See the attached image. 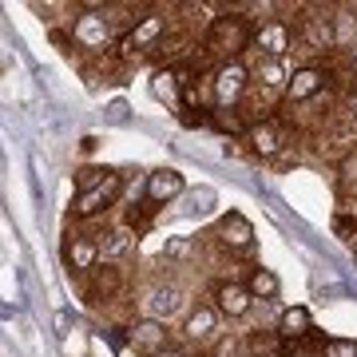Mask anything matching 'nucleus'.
I'll list each match as a JSON object with an SVG mask.
<instances>
[{"mask_svg":"<svg viewBox=\"0 0 357 357\" xmlns=\"http://www.w3.org/2000/svg\"><path fill=\"white\" fill-rule=\"evenodd\" d=\"M250 44H255L250 16H238V8H230V13L211 20V28H206V36H203V56L215 60V68H218V64H230V60H243V52Z\"/></svg>","mask_w":357,"mask_h":357,"instance_id":"f257e3e1","label":"nucleus"},{"mask_svg":"<svg viewBox=\"0 0 357 357\" xmlns=\"http://www.w3.org/2000/svg\"><path fill=\"white\" fill-rule=\"evenodd\" d=\"M119 28L112 24V16H107V4L103 8H79L72 16V44L84 52H112L119 44Z\"/></svg>","mask_w":357,"mask_h":357,"instance_id":"f03ea898","label":"nucleus"},{"mask_svg":"<svg viewBox=\"0 0 357 357\" xmlns=\"http://www.w3.org/2000/svg\"><path fill=\"white\" fill-rule=\"evenodd\" d=\"M206 79H211V107H243L246 91L255 84V76H250V68L243 60L218 64Z\"/></svg>","mask_w":357,"mask_h":357,"instance_id":"7ed1b4c3","label":"nucleus"},{"mask_svg":"<svg viewBox=\"0 0 357 357\" xmlns=\"http://www.w3.org/2000/svg\"><path fill=\"white\" fill-rule=\"evenodd\" d=\"M163 36H167V16L163 13H143L139 20L119 36V60H139V56L159 48Z\"/></svg>","mask_w":357,"mask_h":357,"instance_id":"20e7f679","label":"nucleus"},{"mask_svg":"<svg viewBox=\"0 0 357 357\" xmlns=\"http://www.w3.org/2000/svg\"><path fill=\"white\" fill-rule=\"evenodd\" d=\"M123 187H128V175H119V171H112L107 175V183H100L96 191H84L76 195V203H72V218H79V222H88V218H100L107 215L119 199H123Z\"/></svg>","mask_w":357,"mask_h":357,"instance_id":"39448f33","label":"nucleus"},{"mask_svg":"<svg viewBox=\"0 0 357 357\" xmlns=\"http://www.w3.org/2000/svg\"><path fill=\"white\" fill-rule=\"evenodd\" d=\"M333 84V68L326 64H302L290 72V84L282 91V103H310Z\"/></svg>","mask_w":357,"mask_h":357,"instance_id":"423d86ee","label":"nucleus"},{"mask_svg":"<svg viewBox=\"0 0 357 357\" xmlns=\"http://www.w3.org/2000/svg\"><path fill=\"white\" fill-rule=\"evenodd\" d=\"M211 238H215L222 250H230V255H250V250H255V227H250V218H246L243 211L218 215Z\"/></svg>","mask_w":357,"mask_h":357,"instance_id":"0eeeda50","label":"nucleus"},{"mask_svg":"<svg viewBox=\"0 0 357 357\" xmlns=\"http://www.w3.org/2000/svg\"><path fill=\"white\" fill-rule=\"evenodd\" d=\"M246 151L255 155V159H278L282 151H286V128H282L278 115H270V119H258V123H250L243 135Z\"/></svg>","mask_w":357,"mask_h":357,"instance_id":"6e6552de","label":"nucleus"},{"mask_svg":"<svg viewBox=\"0 0 357 357\" xmlns=\"http://www.w3.org/2000/svg\"><path fill=\"white\" fill-rule=\"evenodd\" d=\"M250 48L262 60H286V52L294 48V24L282 20V16H270L262 24H255V44Z\"/></svg>","mask_w":357,"mask_h":357,"instance_id":"1a4fd4ad","label":"nucleus"},{"mask_svg":"<svg viewBox=\"0 0 357 357\" xmlns=\"http://www.w3.org/2000/svg\"><path fill=\"white\" fill-rule=\"evenodd\" d=\"M294 40L302 44L306 52H314V56H330V52H337V44H333V16L330 13H310L302 16L298 24H294Z\"/></svg>","mask_w":357,"mask_h":357,"instance_id":"9d476101","label":"nucleus"},{"mask_svg":"<svg viewBox=\"0 0 357 357\" xmlns=\"http://www.w3.org/2000/svg\"><path fill=\"white\" fill-rule=\"evenodd\" d=\"M218 321H222V314H218L211 302H199V306L187 310V318H183V342L187 345H199V349H215L218 342Z\"/></svg>","mask_w":357,"mask_h":357,"instance_id":"9b49d317","label":"nucleus"},{"mask_svg":"<svg viewBox=\"0 0 357 357\" xmlns=\"http://www.w3.org/2000/svg\"><path fill=\"white\" fill-rule=\"evenodd\" d=\"M183 191H187V178L178 175L175 167H155V171L143 175V203H151L155 211H163L167 203H175Z\"/></svg>","mask_w":357,"mask_h":357,"instance_id":"f8f14e48","label":"nucleus"},{"mask_svg":"<svg viewBox=\"0 0 357 357\" xmlns=\"http://www.w3.org/2000/svg\"><path fill=\"white\" fill-rule=\"evenodd\" d=\"M211 306H215L218 314H222V318L238 321V318H246V314H250V306H255V298L246 294V286H243V282L222 278V282H215V286H211Z\"/></svg>","mask_w":357,"mask_h":357,"instance_id":"ddd939ff","label":"nucleus"},{"mask_svg":"<svg viewBox=\"0 0 357 357\" xmlns=\"http://www.w3.org/2000/svg\"><path fill=\"white\" fill-rule=\"evenodd\" d=\"M128 345L135 349V354L143 357H155V354H163L167 345H171V333H167V321H155V318H135L128 326Z\"/></svg>","mask_w":357,"mask_h":357,"instance_id":"4468645a","label":"nucleus"},{"mask_svg":"<svg viewBox=\"0 0 357 357\" xmlns=\"http://www.w3.org/2000/svg\"><path fill=\"white\" fill-rule=\"evenodd\" d=\"M64 266L72 274H79V278H88L91 270L100 266V243L91 234H84V230H72L64 238Z\"/></svg>","mask_w":357,"mask_h":357,"instance_id":"2eb2a0df","label":"nucleus"},{"mask_svg":"<svg viewBox=\"0 0 357 357\" xmlns=\"http://www.w3.org/2000/svg\"><path fill=\"white\" fill-rule=\"evenodd\" d=\"M274 333H278L282 345H298V342H306V337H314V318H310V310L306 306H286L278 314Z\"/></svg>","mask_w":357,"mask_h":357,"instance_id":"dca6fc26","label":"nucleus"},{"mask_svg":"<svg viewBox=\"0 0 357 357\" xmlns=\"http://www.w3.org/2000/svg\"><path fill=\"white\" fill-rule=\"evenodd\" d=\"M88 302H96V306H103V302H112L115 294L123 290V270L115 266V262H103V266H96L88 274Z\"/></svg>","mask_w":357,"mask_h":357,"instance_id":"f3484780","label":"nucleus"},{"mask_svg":"<svg viewBox=\"0 0 357 357\" xmlns=\"http://www.w3.org/2000/svg\"><path fill=\"white\" fill-rule=\"evenodd\" d=\"M151 96L167 107H175L183 103V79H178V68H155L151 72Z\"/></svg>","mask_w":357,"mask_h":357,"instance_id":"a211bd4d","label":"nucleus"},{"mask_svg":"<svg viewBox=\"0 0 357 357\" xmlns=\"http://www.w3.org/2000/svg\"><path fill=\"white\" fill-rule=\"evenodd\" d=\"M178 306H183V294H178L175 286H155V290H147V314H143V318L167 321Z\"/></svg>","mask_w":357,"mask_h":357,"instance_id":"6ab92c4d","label":"nucleus"},{"mask_svg":"<svg viewBox=\"0 0 357 357\" xmlns=\"http://www.w3.org/2000/svg\"><path fill=\"white\" fill-rule=\"evenodd\" d=\"M206 128H215L218 135H234V139H243L246 128H250V119L243 115V107H211Z\"/></svg>","mask_w":357,"mask_h":357,"instance_id":"aec40b11","label":"nucleus"},{"mask_svg":"<svg viewBox=\"0 0 357 357\" xmlns=\"http://www.w3.org/2000/svg\"><path fill=\"white\" fill-rule=\"evenodd\" d=\"M255 76L258 88L274 91V96H282L286 91V84H290V72H286V60H258V68L250 72Z\"/></svg>","mask_w":357,"mask_h":357,"instance_id":"412c9836","label":"nucleus"},{"mask_svg":"<svg viewBox=\"0 0 357 357\" xmlns=\"http://www.w3.org/2000/svg\"><path fill=\"white\" fill-rule=\"evenodd\" d=\"M246 294H250V298H255V302H274V298H278V274H274V270H266V266H255L250 270V274H246Z\"/></svg>","mask_w":357,"mask_h":357,"instance_id":"4be33fe9","label":"nucleus"},{"mask_svg":"<svg viewBox=\"0 0 357 357\" xmlns=\"http://www.w3.org/2000/svg\"><path fill=\"white\" fill-rule=\"evenodd\" d=\"M135 246V234H131L128 227H115L103 234V243H100V262H115V258H123Z\"/></svg>","mask_w":357,"mask_h":357,"instance_id":"5701e85b","label":"nucleus"},{"mask_svg":"<svg viewBox=\"0 0 357 357\" xmlns=\"http://www.w3.org/2000/svg\"><path fill=\"white\" fill-rule=\"evenodd\" d=\"M333 44H337V52L357 48V13L354 8H342V13L333 16Z\"/></svg>","mask_w":357,"mask_h":357,"instance_id":"b1692460","label":"nucleus"},{"mask_svg":"<svg viewBox=\"0 0 357 357\" xmlns=\"http://www.w3.org/2000/svg\"><path fill=\"white\" fill-rule=\"evenodd\" d=\"M107 167H79L76 171V195H84V191H96L100 183H107Z\"/></svg>","mask_w":357,"mask_h":357,"instance_id":"393cba45","label":"nucleus"},{"mask_svg":"<svg viewBox=\"0 0 357 357\" xmlns=\"http://www.w3.org/2000/svg\"><path fill=\"white\" fill-rule=\"evenodd\" d=\"M321 357H357L354 337H326L321 342Z\"/></svg>","mask_w":357,"mask_h":357,"instance_id":"a878e982","label":"nucleus"},{"mask_svg":"<svg viewBox=\"0 0 357 357\" xmlns=\"http://www.w3.org/2000/svg\"><path fill=\"white\" fill-rule=\"evenodd\" d=\"M337 191H342V199H349V195H357V155H349L342 167V183H337Z\"/></svg>","mask_w":357,"mask_h":357,"instance_id":"bb28decb","label":"nucleus"},{"mask_svg":"<svg viewBox=\"0 0 357 357\" xmlns=\"http://www.w3.org/2000/svg\"><path fill=\"white\" fill-rule=\"evenodd\" d=\"M333 230H337V238H354L357 234V218L354 215H337L333 218Z\"/></svg>","mask_w":357,"mask_h":357,"instance_id":"cd10ccee","label":"nucleus"},{"mask_svg":"<svg viewBox=\"0 0 357 357\" xmlns=\"http://www.w3.org/2000/svg\"><path fill=\"white\" fill-rule=\"evenodd\" d=\"M345 115H349V119L357 123V88L349 91V100H345Z\"/></svg>","mask_w":357,"mask_h":357,"instance_id":"c85d7f7f","label":"nucleus"},{"mask_svg":"<svg viewBox=\"0 0 357 357\" xmlns=\"http://www.w3.org/2000/svg\"><path fill=\"white\" fill-rule=\"evenodd\" d=\"M155 357H191L187 349H178V345H167L163 354H155Z\"/></svg>","mask_w":357,"mask_h":357,"instance_id":"c756f323","label":"nucleus"},{"mask_svg":"<svg viewBox=\"0 0 357 357\" xmlns=\"http://www.w3.org/2000/svg\"><path fill=\"white\" fill-rule=\"evenodd\" d=\"M349 68H354V72H357V48L349 52Z\"/></svg>","mask_w":357,"mask_h":357,"instance_id":"7c9ffc66","label":"nucleus"}]
</instances>
